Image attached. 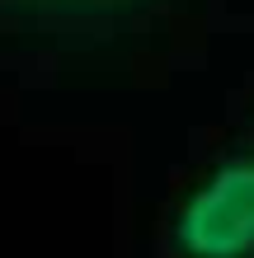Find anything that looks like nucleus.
<instances>
[{
    "label": "nucleus",
    "instance_id": "nucleus-1",
    "mask_svg": "<svg viewBox=\"0 0 254 258\" xmlns=\"http://www.w3.org/2000/svg\"><path fill=\"white\" fill-rule=\"evenodd\" d=\"M174 258H254V160L212 169L170 221Z\"/></svg>",
    "mask_w": 254,
    "mask_h": 258
},
{
    "label": "nucleus",
    "instance_id": "nucleus-2",
    "mask_svg": "<svg viewBox=\"0 0 254 258\" xmlns=\"http://www.w3.org/2000/svg\"><path fill=\"white\" fill-rule=\"evenodd\" d=\"M62 5H89V0H62Z\"/></svg>",
    "mask_w": 254,
    "mask_h": 258
}]
</instances>
